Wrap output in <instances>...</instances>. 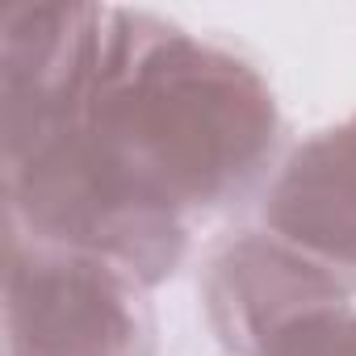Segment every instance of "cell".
<instances>
[{
	"label": "cell",
	"mask_w": 356,
	"mask_h": 356,
	"mask_svg": "<svg viewBox=\"0 0 356 356\" xmlns=\"http://www.w3.org/2000/svg\"><path fill=\"white\" fill-rule=\"evenodd\" d=\"M80 126L143 197L189 227L264 193L285 159L264 72L143 9H109Z\"/></svg>",
	"instance_id": "cell-1"
},
{
	"label": "cell",
	"mask_w": 356,
	"mask_h": 356,
	"mask_svg": "<svg viewBox=\"0 0 356 356\" xmlns=\"http://www.w3.org/2000/svg\"><path fill=\"white\" fill-rule=\"evenodd\" d=\"M109 5H9L0 17V143L5 155L80 122Z\"/></svg>",
	"instance_id": "cell-4"
},
{
	"label": "cell",
	"mask_w": 356,
	"mask_h": 356,
	"mask_svg": "<svg viewBox=\"0 0 356 356\" xmlns=\"http://www.w3.org/2000/svg\"><path fill=\"white\" fill-rule=\"evenodd\" d=\"M197 293L214 339L231 356H252V348L302 306L356 289L273 231L243 227L206 252Z\"/></svg>",
	"instance_id": "cell-5"
},
{
	"label": "cell",
	"mask_w": 356,
	"mask_h": 356,
	"mask_svg": "<svg viewBox=\"0 0 356 356\" xmlns=\"http://www.w3.org/2000/svg\"><path fill=\"white\" fill-rule=\"evenodd\" d=\"M147 293L134 273L101 256L9 231L5 348L9 356H151Z\"/></svg>",
	"instance_id": "cell-3"
},
{
	"label": "cell",
	"mask_w": 356,
	"mask_h": 356,
	"mask_svg": "<svg viewBox=\"0 0 356 356\" xmlns=\"http://www.w3.org/2000/svg\"><path fill=\"white\" fill-rule=\"evenodd\" d=\"M252 356H356V293H335L277 323Z\"/></svg>",
	"instance_id": "cell-7"
},
{
	"label": "cell",
	"mask_w": 356,
	"mask_h": 356,
	"mask_svg": "<svg viewBox=\"0 0 356 356\" xmlns=\"http://www.w3.org/2000/svg\"><path fill=\"white\" fill-rule=\"evenodd\" d=\"M9 231L101 256L134 273L147 289L163 285L189 256V222L143 197L92 147L80 122L5 155Z\"/></svg>",
	"instance_id": "cell-2"
},
{
	"label": "cell",
	"mask_w": 356,
	"mask_h": 356,
	"mask_svg": "<svg viewBox=\"0 0 356 356\" xmlns=\"http://www.w3.org/2000/svg\"><path fill=\"white\" fill-rule=\"evenodd\" d=\"M260 227L356 289V113L277 163L260 193Z\"/></svg>",
	"instance_id": "cell-6"
}]
</instances>
